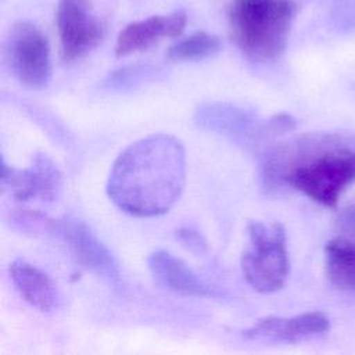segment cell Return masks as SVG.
<instances>
[{
    "label": "cell",
    "instance_id": "5bb4252c",
    "mask_svg": "<svg viewBox=\"0 0 355 355\" xmlns=\"http://www.w3.org/2000/svg\"><path fill=\"white\" fill-rule=\"evenodd\" d=\"M197 121L202 126L229 135L247 130L254 122L245 111L227 104H208L198 108Z\"/></svg>",
    "mask_w": 355,
    "mask_h": 355
},
{
    "label": "cell",
    "instance_id": "30bf717a",
    "mask_svg": "<svg viewBox=\"0 0 355 355\" xmlns=\"http://www.w3.org/2000/svg\"><path fill=\"white\" fill-rule=\"evenodd\" d=\"M330 329L329 318L322 312H306L291 318L266 316L244 331L248 340L297 343L320 336Z\"/></svg>",
    "mask_w": 355,
    "mask_h": 355
},
{
    "label": "cell",
    "instance_id": "7a4b0ae2",
    "mask_svg": "<svg viewBox=\"0 0 355 355\" xmlns=\"http://www.w3.org/2000/svg\"><path fill=\"white\" fill-rule=\"evenodd\" d=\"M269 187L290 186L323 207H336L355 182V150L329 136H304L273 148L262 165Z\"/></svg>",
    "mask_w": 355,
    "mask_h": 355
},
{
    "label": "cell",
    "instance_id": "3957f363",
    "mask_svg": "<svg viewBox=\"0 0 355 355\" xmlns=\"http://www.w3.org/2000/svg\"><path fill=\"white\" fill-rule=\"evenodd\" d=\"M295 12L294 0H232L230 37L250 60H275L286 49Z\"/></svg>",
    "mask_w": 355,
    "mask_h": 355
},
{
    "label": "cell",
    "instance_id": "9a60e30c",
    "mask_svg": "<svg viewBox=\"0 0 355 355\" xmlns=\"http://www.w3.org/2000/svg\"><path fill=\"white\" fill-rule=\"evenodd\" d=\"M220 49L222 42L218 36L208 32H196L172 44L166 51V58L171 62L198 61L218 54Z\"/></svg>",
    "mask_w": 355,
    "mask_h": 355
},
{
    "label": "cell",
    "instance_id": "8fae6325",
    "mask_svg": "<svg viewBox=\"0 0 355 355\" xmlns=\"http://www.w3.org/2000/svg\"><path fill=\"white\" fill-rule=\"evenodd\" d=\"M147 266L155 282L175 294L197 298L214 295V290L184 261L165 250L151 252L147 257Z\"/></svg>",
    "mask_w": 355,
    "mask_h": 355
},
{
    "label": "cell",
    "instance_id": "6da1fadb",
    "mask_svg": "<svg viewBox=\"0 0 355 355\" xmlns=\"http://www.w3.org/2000/svg\"><path fill=\"white\" fill-rule=\"evenodd\" d=\"M184 183L183 143L173 135L153 133L121 151L111 166L105 191L121 211L151 218L175 205Z\"/></svg>",
    "mask_w": 355,
    "mask_h": 355
},
{
    "label": "cell",
    "instance_id": "9c48e42d",
    "mask_svg": "<svg viewBox=\"0 0 355 355\" xmlns=\"http://www.w3.org/2000/svg\"><path fill=\"white\" fill-rule=\"evenodd\" d=\"M187 24V14L176 10L169 14L151 15L148 18L130 22L118 35L115 42L116 57H125L147 50L162 39L178 37Z\"/></svg>",
    "mask_w": 355,
    "mask_h": 355
},
{
    "label": "cell",
    "instance_id": "277c9868",
    "mask_svg": "<svg viewBox=\"0 0 355 355\" xmlns=\"http://www.w3.org/2000/svg\"><path fill=\"white\" fill-rule=\"evenodd\" d=\"M247 233L250 247L240 259L245 282L262 294L279 291L290 272L284 226L280 222L250 220Z\"/></svg>",
    "mask_w": 355,
    "mask_h": 355
},
{
    "label": "cell",
    "instance_id": "e0dca14e",
    "mask_svg": "<svg viewBox=\"0 0 355 355\" xmlns=\"http://www.w3.org/2000/svg\"><path fill=\"white\" fill-rule=\"evenodd\" d=\"M337 226L343 233L355 239V200L340 211L337 216Z\"/></svg>",
    "mask_w": 355,
    "mask_h": 355
},
{
    "label": "cell",
    "instance_id": "8992f818",
    "mask_svg": "<svg viewBox=\"0 0 355 355\" xmlns=\"http://www.w3.org/2000/svg\"><path fill=\"white\" fill-rule=\"evenodd\" d=\"M55 24L61 58L65 62L94 50L105 35L104 24L94 14L92 0H58Z\"/></svg>",
    "mask_w": 355,
    "mask_h": 355
},
{
    "label": "cell",
    "instance_id": "2e32d148",
    "mask_svg": "<svg viewBox=\"0 0 355 355\" xmlns=\"http://www.w3.org/2000/svg\"><path fill=\"white\" fill-rule=\"evenodd\" d=\"M175 234H176V239L179 240V243L190 252H193L196 255H201V254L207 252L208 243L200 232H197L191 227H180L176 230Z\"/></svg>",
    "mask_w": 355,
    "mask_h": 355
},
{
    "label": "cell",
    "instance_id": "4fadbf2b",
    "mask_svg": "<svg viewBox=\"0 0 355 355\" xmlns=\"http://www.w3.org/2000/svg\"><path fill=\"white\" fill-rule=\"evenodd\" d=\"M327 277L336 287L355 293V243L336 237L324 245Z\"/></svg>",
    "mask_w": 355,
    "mask_h": 355
},
{
    "label": "cell",
    "instance_id": "5b68a950",
    "mask_svg": "<svg viewBox=\"0 0 355 355\" xmlns=\"http://www.w3.org/2000/svg\"><path fill=\"white\" fill-rule=\"evenodd\" d=\"M6 60L15 79L28 89H43L51 76L50 46L46 35L32 22L19 21L8 32Z\"/></svg>",
    "mask_w": 355,
    "mask_h": 355
},
{
    "label": "cell",
    "instance_id": "52a82bcc",
    "mask_svg": "<svg viewBox=\"0 0 355 355\" xmlns=\"http://www.w3.org/2000/svg\"><path fill=\"white\" fill-rule=\"evenodd\" d=\"M50 232L62 240L80 266L110 282L119 279V269L112 254L85 222L64 216L58 220H51Z\"/></svg>",
    "mask_w": 355,
    "mask_h": 355
},
{
    "label": "cell",
    "instance_id": "7c38bea8",
    "mask_svg": "<svg viewBox=\"0 0 355 355\" xmlns=\"http://www.w3.org/2000/svg\"><path fill=\"white\" fill-rule=\"evenodd\" d=\"M10 277L22 300L33 308L49 312L55 306V284L50 276L37 266L24 259H15L10 265Z\"/></svg>",
    "mask_w": 355,
    "mask_h": 355
},
{
    "label": "cell",
    "instance_id": "ba28073f",
    "mask_svg": "<svg viewBox=\"0 0 355 355\" xmlns=\"http://www.w3.org/2000/svg\"><path fill=\"white\" fill-rule=\"evenodd\" d=\"M1 189L10 190L18 201H54L62 190V175L53 159L44 153H36L28 168L18 169L1 161Z\"/></svg>",
    "mask_w": 355,
    "mask_h": 355
},
{
    "label": "cell",
    "instance_id": "ac0fdd59",
    "mask_svg": "<svg viewBox=\"0 0 355 355\" xmlns=\"http://www.w3.org/2000/svg\"><path fill=\"white\" fill-rule=\"evenodd\" d=\"M294 119L287 114H279L275 115L272 119H269L265 123V129L269 133H284L294 128Z\"/></svg>",
    "mask_w": 355,
    "mask_h": 355
}]
</instances>
